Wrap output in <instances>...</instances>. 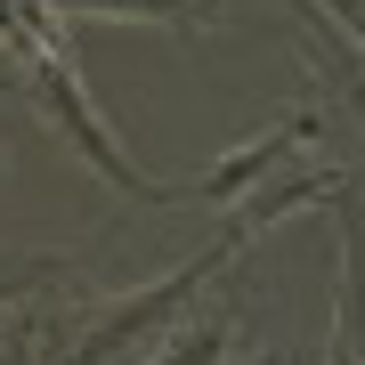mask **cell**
Returning <instances> with one entry per match:
<instances>
[{
	"mask_svg": "<svg viewBox=\"0 0 365 365\" xmlns=\"http://www.w3.org/2000/svg\"><path fill=\"white\" fill-rule=\"evenodd\" d=\"M49 9H90V16H170V25H203L211 0H49Z\"/></svg>",
	"mask_w": 365,
	"mask_h": 365,
	"instance_id": "obj_1",
	"label": "cell"
}]
</instances>
